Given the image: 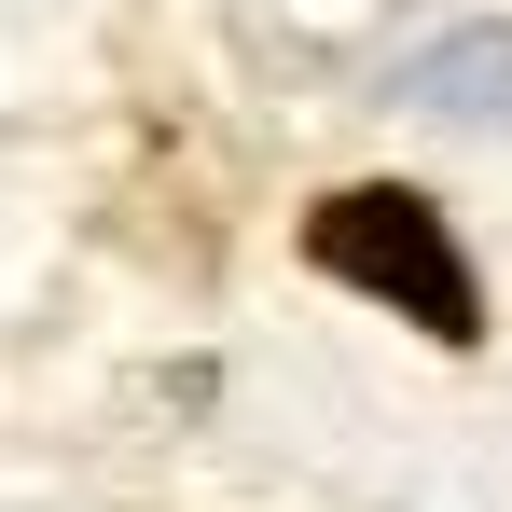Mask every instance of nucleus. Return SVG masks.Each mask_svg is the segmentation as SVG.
Instances as JSON below:
<instances>
[{
  "instance_id": "1",
  "label": "nucleus",
  "mask_w": 512,
  "mask_h": 512,
  "mask_svg": "<svg viewBox=\"0 0 512 512\" xmlns=\"http://www.w3.org/2000/svg\"><path fill=\"white\" fill-rule=\"evenodd\" d=\"M305 263H319V277H346V291H374V305H402V319H416V333H443V346L485 333V291H471V263H457V236H443V208H429V194H402V180L319 194V208H305Z\"/></svg>"
}]
</instances>
